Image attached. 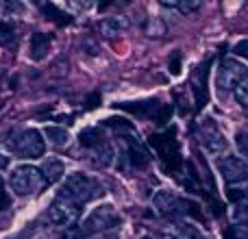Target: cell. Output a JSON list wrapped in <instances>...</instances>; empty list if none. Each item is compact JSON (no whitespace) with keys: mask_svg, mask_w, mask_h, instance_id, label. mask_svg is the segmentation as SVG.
<instances>
[{"mask_svg":"<svg viewBox=\"0 0 248 239\" xmlns=\"http://www.w3.org/2000/svg\"><path fill=\"white\" fill-rule=\"evenodd\" d=\"M44 135H46V139L50 141L55 148H65V146L70 144V133L61 126H48L46 131H44Z\"/></svg>","mask_w":248,"mask_h":239,"instance_id":"9a60e30c","label":"cell"},{"mask_svg":"<svg viewBox=\"0 0 248 239\" xmlns=\"http://www.w3.org/2000/svg\"><path fill=\"white\" fill-rule=\"evenodd\" d=\"M233 94H235L237 105H240V107H244V109H248V74L240 81V85L235 87V91H233Z\"/></svg>","mask_w":248,"mask_h":239,"instance_id":"e0dca14e","label":"cell"},{"mask_svg":"<svg viewBox=\"0 0 248 239\" xmlns=\"http://www.w3.org/2000/svg\"><path fill=\"white\" fill-rule=\"evenodd\" d=\"M218 167H220V174L224 176V180L231 185H237V183H242V180L248 179V165L237 157L220 159Z\"/></svg>","mask_w":248,"mask_h":239,"instance_id":"ba28073f","label":"cell"},{"mask_svg":"<svg viewBox=\"0 0 248 239\" xmlns=\"http://www.w3.org/2000/svg\"><path fill=\"white\" fill-rule=\"evenodd\" d=\"M42 9H44L46 13H52V15H55V20L59 22V24H68V22H70V17L65 15V13H61L57 7H52V4H44Z\"/></svg>","mask_w":248,"mask_h":239,"instance_id":"603a6c76","label":"cell"},{"mask_svg":"<svg viewBox=\"0 0 248 239\" xmlns=\"http://www.w3.org/2000/svg\"><path fill=\"white\" fill-rule=\"evenodd\" d=\"M0 42L4 46H13L16 44V35H13V29L7 24H0Z\"/></svg>","mask_w":248,"mask_h":239,"instance_id":"7402d4cb","label":"cell"},{"mask_svg":"<svg viewBox=\"0 0 248 239\" xmlns=\"http://www.w3.org/2000/svg\"><path fill=\"white\" fill-rule=\"evenodd\" d=\"M116 222H118L116 209H113L111 205H103L87 215L81 231H83V235H85V233H96V231H103V228H111Z\"/></svg>","mask_w":248,"mask_h":239,"instance_id":"52a82bcc","label":"cell"},{"mask_svg":"<svg viewBox=\"0 0 248 239\" xmlns=\"http://www.w3.org/2000/svg\"><path fill=\"white\" fill-rule=\"evenodd\" d=\"M235 55L244 57V59H248V39H244V42H240L235 46Z\"/></svg>","mask_w":248,"mask_h":239,"instance_id":"cb8c5ba5","label":"cell"},{"mask_svg":"<svg viewBox=\"0 0 248 239\" xmlns=\"http://www.w3.org/2000/svg\"><path fill=\"white\" fill-rule=\"evenodd\" d=\"M128 29V17L126 15H111L105 17L98 24V30L103 33V37H118Z\"/></svg>","mask_w":248,"mask_h":239,"instance_id":"30bf717a","label":"cell"},{"mask_svg":"<svg viewBox=\"0 0 248 239\" xmlns=\"http://www.w3.org/2000/svg\"><path fill=\"white\" fill-rule=\"evenodd\" d=\"M118 107L133 113V116H137V118H153L159 109H163L157 100H155V103L153 100H146V103H120Z\"/></svg>","mask_w":248,"mask_h":239,"instance_id":"8fae6325","label":"cell"},{"mask_svg":"<svg viewBox=\"0 0 248 239\" xmlns=\"http://www.w3.org/2000/svg\"><path fill=\"white\" fill-rule=\"evenodd\" d=\"M163 7H174L181 13H194L201 9V2L198 0H181V2H163Z\"/></svg>","mask_w":248,"mask_h":239,"instance_id":"ac0fdd59","label":"cell"},{"mask_svg":"<svg viewBox=\"0 0 248 239\" xmlns=\"http://www.w3.org/2000/svg\"><path fill=\"white\" fill-rule=\"evenodd\" d=\"M227 139H224V135L218 131L216 126H209L202 131V148L207 150L209 154H222L224 150H227Z\"/></svg>","mask_w":248,"mask_h":239,"instance_id":"9c48e42d","label":"cell"},{"mask_svg":"<svg viewBox=\"0 0 248 239\" xmlns=\"http://www.w3.org/2000/svg\"><path fill=\"white\" fill-rule=\"evenodd\" d=\"M44 174L42 170L33 165H17L13 167L11 176H9V185L16 196H31V194L39 192L44 187Z\"/></svg>","mask_w":248,"mask_h":239,"instance_id":"6da1fadb","label":"cell"},{"mask_svg":"<svg viewBox=\"0 0 248 239\" xmlns=\"http://www.w3.org/2000/svg\"><path fill=\"white\" fill-rule=\"evenodd\" d=\"M78 215H81L78 205H74L68 198L57 196L55 200L50 202V207H48V220H50V224H55V226L72 228V224H77Z\"/></svg>","mask_w":248,"mask_h":239,"instance_id":"277c9868","label":"cell"},{"mask_svg":"<svg viewBox=\"0 0 248 239\" xmlns=\"http://www.w3.org/2000/svg\"><path fill=\"white\" fill-rule=\"evenodd\" d=\"M0 194H2V176H0Z\"/></svg>","mask_w":248,"mask_h":239,"instance_id":"83f0119b","label":"cell"},{"mask_svg":"<svg viewBox=\"0 0 248 239\" xmlns=\"http://www.w3.org/2000/svg\"><path fill=\"white\" fill-rule=\"evenodd\" d=\"M42 174H44L46 183H57V180L65 174V165L59 159H46V161L42 163Z\"/></svg>","mask_w":248,"mask_h":239,"instance_id":"4fadbf2b","label":"cell"},{"mask_svg":"<svg viewBox=\"0 0 248 239\" xmlns=\"http://www.w3.org/2000/svg\"><path fill=\"white\" fill-rule=\"evenodd\" d=\"M96 194H98V183H96V180H92L87 174L77 172V174H70L68 179H65V183H63V187H61L59 196L72 200L74 205H83V202L92 200Z\"/></svg>","mask_w":248,"mask_h":239,"instance_id":"7a4b0ae2","label":"cell"},{"mask_svg":"<svg viewBox=\"0 0 248 239\" xmlns=\"http://www.w3.org/2000/svg\"><path fill=\"white\" fill-rule=\"evenodd\" d=\"M11 150L16 154H20L22 159H37L44 154L46 150V141H44L42 133L35 131V128H26V131L17 133L16 139L11 141Z\"/></svg>","mask_w":248,"mask_h":239,"instance_id":"3957f363","label":"cell"},{"mask_svg":"<svg viewBox=\"0 0 248 239\" xmlns=\"http://www.w3.org/2000/svg\"><path fill=\"white\" fill-rule=\"evenodd\" d=\"M98 100H100V96H98V94H94V96H92V98H90V103H87V109H94Z\"/></svg>","mask_w":248,"mask_h":239,"instance_id":"4316f807","label":"cell"},{"mask_svg":"<svg viewBox=\"0 0 248 239\" xmlns=\"http://www.w3.org/2000/svg\"><path fill=\"white\" fill-rule=\"evenodd\" d=\"M26 239H59V237L55 235V231L50 226H33Z\"/></svg>","mask_w":248,"mask_h":239,"instance_id":"d6986e66","label":"cell"},{"mask_svg":"<svg viewBox=\"0 0 248 239\" xmlns=\"http://www.w3.org/2000/svg\"><path fill=\"white\" fill-rule=\"evenodd\" d=\"M170 68H172V72H174V74H179V72H181V70H179V55H174V59H172Z\"/></svg>","mask_w":248,"mask_h":239,"instance_id":"484cf974","label":"cell"},{"mask_svg":"<svg viewBox=\"0 0 248 239\" xmlns=\"http://www.w3.org/2000/svg\"><path fill=\"white\" fill-rule=\"evenodd\" d=\"M78 141H81V146H85V148H100V146L105 144L98 128H85V131L78 135Z\"/></svg>","mask_w":248,"mask_h":239,"instance_id":"2e32d148","label":"cell"},{"mask_svg":"<svg viewBox=\"0 0 248 239\" xmlns=\"http://www.w3.org/2000/svg\"><path fill=\"white\" fill-rule=\"evenodd\" d=\"M229 198H231L233 202L246 200L248 198V187L246 185H231V187H229Z\"/></svg>","mask_w":248,"mask_h":239,"instance_id":"ffe728a7","label":"cell"},{"mask_svg":"<svg viewBox=\"0 0 248 239\" xmlns=\"http://www.w3.org/2000/svg\"><path fill=\"white\" fill-rule=\"evenodd\" d=\"M244 76H246V70H244V65H242L240 61L224 59L222 63H220V70H218V87H220V91H229V90L235 91V87L240 85V81Z\"/></svg>","mask_w":248,"mask_h":239,"instance_id":"8992f818","label":"cell"},{"mask_svg":"<svg viewBox=\"0 0 248 239\" xmlns=\"http://www.w3.org/2000/svg\"><path fill=\"white\" fill-rule=\"evenodd\" d=\"M48 50H50V37L44 33H35L31 37V59H35V61L44 59Z\"/></svg>","mask_w":248,"mask_h":239,"instance_id":"5bb4252c","label":"cell"},{"mask_svg":"<svg viewBox=\"0 0 248 239\" xmlns=\"http://www.w3.org/2000/svg\"><path fill=\"white\" fill-rule=\"evenodd\" d=\"M153 205L161 215H168V213H172V211L179 209L181 200L170 192H157V196L153 198Z\"/></svg>","mask_w":248,"mask_h":239,"instance_id":"7c38bea8","label":"cell"},{"mask_svg":"<svg viewBox=\"0 0 248 239\" xmlns=\"http://www.w3.org/2000/svg\"><path fill=\"white\" fill-rule=\"evenodd\" d=\"M235 146H237V150H240L242 157L248 159V131H240V133H237V135H235Z\"/></svg>","mask_w":248,"mask_h":239,"instance_id":"44dd1931","label":"cell"},{"mask_svg":"<svg viewBox=\"0 0 248 239\" xmlns=\"http://www.w3.org/2000/svg\"><path fill=\"white\" fill-rule=\"evenodd\" d=\"M157 239H181V237H179V233H174V231H163V233H159Z\"/></svg>","mask_w":248,"mask_h":239,"instance_id":"d4e9b609","label":"cell"},{"mask_svg":"<svg viewBox=\"0 0 248 239\" xmlns=\"http://www.w3.org/2000/svg\"><path fill=\"white\" fill-rule=\"evenodd\" d=\"M153 146L157 150L159 159L168 170H176L181 163L179 154V141L174 139V133H161V135H153Z\"/></svg>","mask_w":248,"mask_h":239,"instance_id":"5b68a950","label":"cell"}]
</instances>
